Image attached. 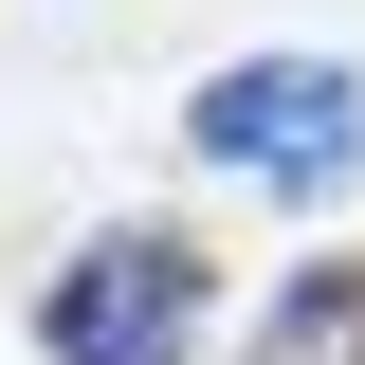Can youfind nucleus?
Wrapping results in <instances>:
<instances>
[{
	"mask_svg": "<svg viewBox=\"0 0 365 365\" xmlns=\"http://www.w3.org/2000/svg\"><path fill=\"white\" fill-rule=\"evenodd\" d=\"M201 292H220V274H201L182 220H110V237L55 256L37 347H55V365H182V311H201Z\"/></svg>",
	"mask_w": 365,
	"mask_h": 365,
	"instance_id": "f03ea898",
	"label": "nucleus"
},
{
	"mask_svg": "<svg viewBox=\"0 0 365 365\" xmlns=\"http://www.w3.org/2000/svg\"><path fill=\"white\" fill-rule=\"evenodd\" d=\"M237 365H365V256H292Z\"/></svg>",
	"mask_w": 365,
	"mask_h": 365,
	"instance_id": "7ed1b4c3",
	"label": "nucleus"
},
{
	"mask_svg": "<svg viewBox=\"0 0 365 365\" xmlns=\"http://www.w3.org/2000/svg\"><path fill=\"white\" fill-rule=\"evenodd\" d=\"M182 146L220 182H256V201H311V182L365 165V73L347 55H237V73L182 91Z\"/></svg>",
	"mask_w": 365,
	"mask_h": 365,
	"instance_id": "f257e3e1",
	"label": "nucleus"
}]
</instances>
